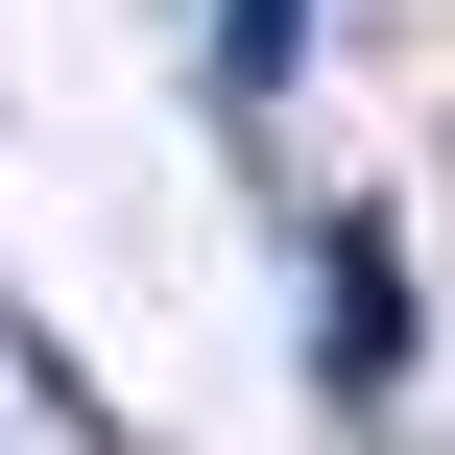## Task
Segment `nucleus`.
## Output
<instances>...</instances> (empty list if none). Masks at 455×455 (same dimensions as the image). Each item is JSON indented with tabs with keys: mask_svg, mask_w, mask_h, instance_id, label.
<instances>
[{
	"mask_svg": "<svg viewBox=\"0 0 455 455\" xmlns=\"http://www.w3.org/2000/svg\"><path fill=\"white\" fill-rule=\"evenodd\" d=\"M312 384H336V408H408V240H384V216L312 240Z\"/></svg>",
	"mask_w": 455,
	"mask_h": 455,
	"instance_id": "f257e3e1",
	"label": "nucleus"
},
{
	"mask_svg": "<svg viewBox=\"0 0 455 455\" xmlns=\"http://www.w3.org/2000/svg\"><path fill=\"white\" fill-rule=\"evenodd\" d=\"M288 72H312V0H216V96H240V120H264V96H288Z\"/></svg>",
	"mask_w": 455,
	"mask_h": 455,
	"instance_id": "f03ea898",
	"label": "nucleus"
}]
</instances>
